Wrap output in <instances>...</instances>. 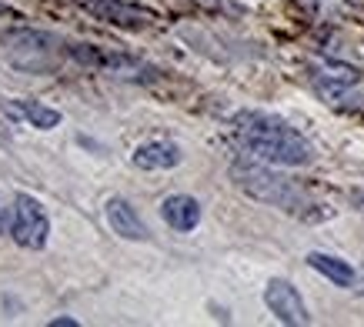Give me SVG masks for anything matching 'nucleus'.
<instances>
[{"label":"nucleus","instance_id":"f257e3e1","mask_svg":"<svg viewBox=\"0 0 364 327\" xmlns=\"http://www.w3.org/2000/svg\"><path fill=\"white\" fill-rule=\"evenodd\" d=\"M231 131L251 157L274 167H304L314 157L308 137L267 110H237L231 117Z\"/></svg>","mask_w":364,"mask_h":327},{"label":"nucleus","instance_id":"f03ea898","mask_svg":"<svg viewBox=\"0 0 364 327\" xmlns=\"http://www.w3.org/2000/svg\"><path fill=\"white\" fill-rule=\"evenodd\" d=\"M231 181L237 191L251 197V200H261L267 208H277L291 214V218H311V208L314 197L291 177L277 174L274 164H247V161H237L231 164Z\"/></svg>","mask_w":364,"mask_h":327},{"label":"nucleus","instance_id":"7ed1b4c3","mask_svg":"<svg viewBox=\"0 0 364 327\" xmlns=\"http://www.w3.org/2000/svg\"><path fill=\"white\" fill-rule=\"evenodd\" d=\"M4 54L14 67H21L27 74H50L60 64V41L47 31H33V27H17L0 37Z\"/></svg>","mask_w":364,"mask_h":327},{"label":"nucleus","instance_id":"20e7f679","mask_svg":"<svg viewBox=\"0 0 364 327\" xmlns=\"http://www.w3.org/2000/svg\"><path fill=\"white\" fill-rule=\"evenodd\" d=\"M67 57L77 67L100 70V74L117 77V80H134V84H151V80H157V74H161L154 64H147V60L127 54V50H111V47L70 44L67 47Z\"/></svg>","mask_w":364,"mask_h":327},{"label":"nucleus","instance_id":"39448f33","mask_svg":"<svg viewBox=\"0 0 364 327\" xmlns=\"http://www.w3.org/2000/svg\"><path fill=\"white\" fill-rule=\"evenodd\" d=\"M14 240L27 247V251H41L50 237V218H47L44 204L31 194H17L14 200V224H11Z\"/></svg>","mask_w":364,"mask_h":327},{"label":"nucleus","instance_id":"423d86ee","mask_svg":"<svg viewBox=\"0 0 364 327\" xmlns=\"http://www.w3.org/2000/svg\"><path fill=\"white\" fill-rule=\"evenodd\" d=\"M77 7L84 14H90L94 21L121 27V31H147V27L157 21L154 11L137 7V4H127V0H77Z\"/></svg>","mask_w":364,"mask_h":327},{"label":"nucleus","instance_id":"0eeeda50","mask_svg":"<svg viewBox=\"0 0 364 327\" xmlns=\"http://www.w3.org/2000/svg\"><path fill=\"white\" fill-rule=\"evenodd\" d=\"M264 304H267V311L281 321V324H308V321H311L308 307H304V297H301L298 287H294L291 281H284V277L267 281Z\"/></svg>","mask_w":364,"mask_h":327},{"label":"nucleus","instance_id":"6e6552de","mask_svg":"<svg viewBox=\"0 0 364 327\" xmlns=\"http://www.w3.org/2000/svg\"><path fill=\"white\" fill-rule=\"evenodd\" d=\"M311 87L334 110H344V114L364 110V94L354 87V80H338V77H328V74H314L311 77Z\"/></svg>","mask_w":364,"mask_h":327},{"label":"nucleus","instance_id":"1a4fd4ad","mask_svg":"<svg viewBox=\"0 0 364 327\" xmlns=\"http://www.w3.org/2000/svg\"><path fill=\"white\" fill-rule=\"evenodd\" d=\"M104 218H107L114 234L124 240H147L151 237V230H147L144 218L137 214V208H134L131 200H124V197H111V200L104 204Z\"/></svg>","mask_w":364,"mask_h":327},{"label":"nucleus","instance_id":"9d476101","mask_svg":"<svg viewBox=\"0 0 364 327\" xmlns=\"http://www.w3.org/2000/svg\"><path fill=\"white\" fill-rule=\"evenodd\" d=\"M131 161L141 171H171V167L184 161V154H181V147L174 141H147L141 147H134Z\"/></svg>","mask_w":364,"mask_h":327},{"label":"nucleus","instance_id":"9b49d317","mask_svg":"<svg viewBox=\"0 0 364 327\" xmlns=\"http://www.w3.org/2000/svg\"><path fill=\"white\" fill-rule=\"evenodd\" d=\"M161 218H164L167 227L191 234L200 224V204L191 194H171L161 200Z\"/></svg>","mask_w":364,"mask_h":327},{"label":"nucleus","instance_id":"f8f14e48","mask_svg":"<svg viewBox=\"0 0 364 327\" xmlns=\"http://www.w3.org/2000/svg\"><path fill=\"white\" fill-rule=\"evenodd\" d=\"M4 110H7L11 117L37 127V131H54L57 124H60V110L47 107V104H41V100H7V107Z\"/></svg>","mask_w":364,"mask_h":327},{"label":"nucleus","instance_id":"ddd939ff","mask_svg":"<svg viewBox=\"0 0 364 327\" xmlns=\"http://www.w3.org/2000/svg\"><path fill=\"white\" fill-rule=\"evenodd\" d=\"M308 264L321 277H328L334 287H354V284H358V271H354L344 257H334V254H324V251H311Z\"/></svg>","mask_w":364,"mask_h":327},{"label":"nucleus","instance_id":"4468645a","mask_svg":"<svg viewBox=\"0 0 364 327\" xmlns=\"http://www.w3.org/2000/svg\"><path fill=\"white\" fill-rule=\"evenodd\" d=\"M50 324H54V327H74V324H77V321H74V317H54Z\"/></svg>","mask_w":364,"mask_h":327},{"label":"nucleus","instance_id":"2eb2a0df","mask_svg":"<svg viewBox=\"0 0 364 327\" xmlns=\"http://www.w3.org/2000/svg\"><path fill=\"white\" fill-rule=\"evenodd\" d=\"M354 291H358V294H361V297H364V281H361V284H358V287H354Z\"/></svg>","mask_w":364,"mask_h":327},{"label":"nucleus","instance_id":"dca6fc26","mask_svg":"<svg viewBox=\"0 0 364 327\" xmlns=\"http://www.w3.org/2000/svg\"><path fill=\"white\" fill-rule=\"evenodd\" d=\"M0 14H11V7H7V4H0Z\"/></svg>","mask_w":364,"mask_h":327}]
</instances>
